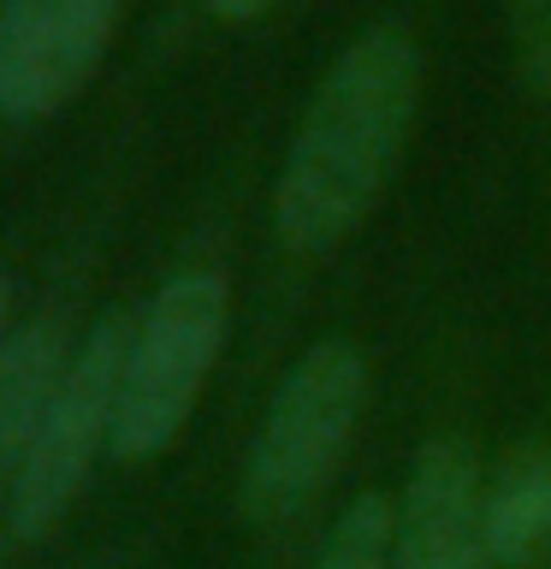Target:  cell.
<instances>
[{
    "label": "cell",
    "mask_w": 551,
    "mask_h": 569,
    "mask_svg": "<svg viewBox=\"0 0 551 569\" xmlns=\"http://www.w3.org/2000/svg\"><path fill=\"white\" fill-rule=\"evenodd\" d=\"M421 107V53L403 30H368L332 60L291 154H284L273 220L297 256H327L385 196Z\"/></svg>",
    "instance_id": "obj_1"
},
{
    "label": "cell",
    "mask_w": 551,
    "mask_h": 569,
    "mask_svg": "<svg viewBox=\"0 0 551 569\" xmlns=\"http://www.w3.org/2000/svg\"><path fill=\"white\" fill-rule=\"evenodd\" d=\"M226 327H231V291L226 273H213V267L172 273L149 297V309L131 327V345H124L113 457L142 462L172 451L226 350Z\"/></svg>",
    "instance_id": "obj_2"
},
{
    "label": "cell",
    "mask_w": 551,
    "mask_h": 569,
    "mask_svg": "<svg viewBox=\"0 0 551 569\" xmlns=\"http://www.w3.org/2000/svg\"><path fill=\"white\" fill-rule=\"evenodd\" d=\"M362 403H368V362L350 338H320V345L302 350L297 368L279 380L256 439H249L243 457L249 516L279 522L297 505H309L338 469V457L350 451Z\"/></svg>",
    "instance_id": "obj_3"
},
{
    "label": "cell",
    "mask_w": 551,
    "mask_h": 569,
    "mask_svg": "<svg viewBox=\"0 0 551 569\" xmlns=\"http://www.w3.org/2000/svg\"><path fill=\"white\" fill-rule=\"evenodd\" d=\"M124 345H131V327H124V320H101V327L78 345V356H71L60 398H53L42 433H36L24 469H18L12 492H7V522H12L18 540H36V533H48L60 522L66 505L83 487V475L96 469V457L113 445Z\"/></svg>",
    "instance_id": "obj_4"
},
{
    "label": "cell",
    "mask_w": 551,
    "mask_h": 569,
    "mask_svg": "<svg viewBox=\"0 0 551 569\" xmlns=\"http://www.w3.org/2000/svg\"><path fill=\"white\" fill-rule=\"evenodd\" d=\"M124 0H7L0 7V119L42 124L83 96L119 36Z\"/></svg>",
    "instance_id": "obj_5"
},
{
    "label": "cell",
    "mask_w": 551,
    "mask_h": 569,
    "mask_svg": "<svg viewBox=\"0 0 551 569\" xmlns=\"http://www.w3.org/2000/svg\"><path fill=\"white\" fill-rule=\"evenodd\" d=\"M398 569H492L487 475L469 439L439 433L409 462L398 505Z\"/></svg>",
    "instance_id": "obj_6"
},
{
    "label": "cell",
    "mask_w": 551,
    "mask_h": 569,
    "mask_svg": "<svg viewBox=\"0 0 551 569\" xmlns=\"http://www.w3.org/2000/svg\"><path fill=\"white\" fill-rule=\"evenodd\" d=\"M71 356L78 350H66V332L53 320H24V327L0 332V505L60 398Z\"/></svg>",
    "instance_id": "obj_7"
},
{
    "label": "cell",
    "mask_w": 551,
    "mask_h": 569,
    "mask_svg": "<svg viewBox=\"0 0 551 569\" xmlns=\"http://www.w3.org/2000/svg\"><path fill=\"white\" fill-rule=\"evenodd\" d=\"M487 546L498 569L551 558V445H522L487 480Z\"/></svg>",
    "instance_id": "obj_8"
},
{
    "label": "cell",
    "mask_w": 551,
    "mask_h": 569,
    "mask_svg": "<svg viewBox=\"0 0 551 569\" xmlns=\"http://www.w3.org/2000/svg\"><path fill=\"white\" fill-rule=\"evenodd\" d=\"M314 569H398V510L385 492L350 498V510L327 528Z\"/></svg>",
    "instance_id": "obj_9"
},
{
    "label": "cell",
    "mask_w": 551,
    "mask_h": 569,
    "mask_svg": "<svg viewBox=\"0 0 551 569\" xmlns=\"http://www.w3.org/2000/svg\"><path fill=\"white\" fill-rule=\"evenodd\" d=\"M510 36L528 89L551 101V0H510Z\"/></svg>",
    "instance_id": "obj_10"
},
{
    "label": "cell",
    "mask_w": 551,
    "mask_h": 569,
    "mask_svg": "<svg viewBox=\"0 0 551 569\" xmlns=\"http://www.w3.org/2000/svg\"><path fill=\"white\" fill-rule=\"evenodd\" d=\"M213 18H226V24H249V18H261L273 0H202Z\"/></svg>",
    "instance_id": "obj_11"
},
{
    "label": "cell",
    "mask_w": 551,
    "mask_h": 569,
    "mask_svg": "<svg viewBox=\"0 0 551 569\" xmlns=\"http://www.w3.org/2000/svg\"><path fill=\"white\" fill-rule=\"evenodd\" d=\"M7 309H12V284H7V273H0V332H7Z\"/></svg>",
    "instance_id": "obj_12"
}]
</instances>
